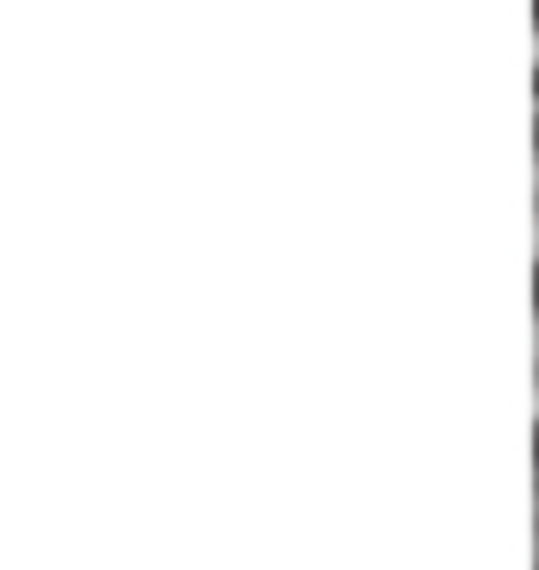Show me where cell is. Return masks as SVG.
Instances as JSON below:
<instances>
[{
    "instance_id": "2",
    "label": "cell",
    "mask_w": 539,
    "mask_h": 570,
    "mask_svg": "<svg viewBox=\"0 0 539 570\" xmlns=\"http://www.w3.org/2000/svg\"><path fill=\"white\" fill-rule=\"evenodd\" d=\"M533 420H539V402H533Z\"/></svg>"
},
{
    "instance_id": "1",
    "label": "cell",
    "mask_w": 539,
    "mask_h": 570,
    "mask_svg": "<svg viewBox=\"0 0 539 570\" xmlns=\"http://www.w3.org/2000/svg\"><path fill=\"white\" fill-rule=\"evenodd\" d=\"M533 252H539V214H533Z\"/></svg>"
}]
</instances>
